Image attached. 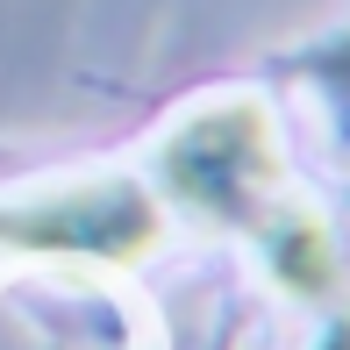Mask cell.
Returning a JSON list of instances; mask_svg holds the SVG:
<instances>
[{"instance_id":"obj_3","label":"cell","mask_w":350,"mask_h":350,"mask_svg":"<svg viewBox=\"0 0 350 350\" xmlns=\"http://www.w3.org/2000/svg\"><path fill=\"white\" fill-rule=\"evenodd\" d=\"M258 250H265V272H272L293 300H314V308H336V286H343V265H336V243H329V221L300 200H279L272 215L258 221Z\"/></svg>"},{"instance_id":"obj_1","label":"cell","mask_w":350,"mask_h":350,"mask_svg":"<svg viewBox=\"0 0 350 350\" xmlns=\"http://www.w3.org/2000/svg\"><path fill=\"white\" fill-rule=\"evenodd\" d=\"M157 179L215 229H258L279 208V136L258 100H215L186 115L157 150Z\"/></svg>"},{"instance_id":"obj_4","label":"cell","mask_w":350,"mask_h":350,"mask_svg":"<svg viewBox=\"0 0 350 350\" xmlns=\"http://www.w3.org/2000/svg\"><path fill=\"white\" fill-rule=\"evenodd\" d=\"M308 79H314V86L329 93V107H336V115L350 122V29H343L336 43H322V51H314V65H308Z\"/></svg>"},{"instance_id":"obj_2","label":"cell","mask_w":350,"mask_h":350,"mask_svg":"<svg viewBox=\"0 0 350 350\" xmlns=\"http://www.w3.org/2000/svg\"><path fill=\"white\" fill-rule=\"evenodd\" d=\"M165 215L136 179H93L43 193L29 208H0V243L51 250V258H93V265H136L157 250Z\"/></svg>"},{"instance_id":"obj_5","label":"cell","mask_w":350,"mask_h":350,"mask_svg":"<svg viewBox=\"0 0 350 350\" xmlns=\"http://www.w3.org/2000/svg\"><path fill=\"white\" fill-rule=\"evenodd\" d=\"M314 350H350V308H336V322L322 329V343H314Z\"/></svg>"}]
</instances>
